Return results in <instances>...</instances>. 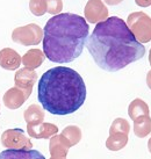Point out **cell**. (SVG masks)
<instances>
[{"label":"cell","instance_id":"obj_1","mask_svg":"<svg viewBox=\"0 0 151 159\" xmlns=\"http://www.w3.org/2000/svg\"><path fill=\"white\" fill-rule=\"evenodd\" d=\"M86 45L95 64L107 72L122 70L145 55L144 45L119 16L97 23Z\"/></svg>","mask_w":151,"mask_h":159},{"label":"cell","instance_id":"obj_2","mask_svg":"<svg viewBox=\"0 0 151 159\" xmlns=\"http://www.w3.org/2000/svg\"><path fill=\"white\" fill-rule=\"evenodd\" d=\"M37 98L42 107L53 115H69L86 100V85L73 69L56 66L45 71L39 80Z\"/></svg>","mask_w":151,"mask_h":159},{"label":"cell","instance_id":"obj_3","mask_svg":"<svg viewBox=\"0 0 151 159\" xmlns=\"http://www.w3.org/2000/svg\"><path fill=\"white\" fill-rule=\"evenodd\" d=\"M89 27L83 16L72 13L53 15L43 30V51L53 63H71L83 52Z\"/></svg>","mask_w":151,"mask_h":159},{"label":"cell","instance_id":"obj_4","mask_svg":"<svg viewBox=\"0 0 151 159\" xmlns=\"http://www.w3.org/2000/svg\"><path fill=\"white\" fill-rule=\"evenodd\" d=\"M127 26L140 43H149L151 41V18L144 12L129 14Z\"/></svg>","mask_w":151,"mask_h":159},{"label":"cell","instance_id":"obj_5","mask_svg":"<svg viewBox=\"0 0 151 159\" xmlns=\"http://www.w3.org/2000/svg\"><path fill=\"white\" fill-rule=\"evenodd\" d=\"M12 40L15 43L22 44L25 47L37 45L43 40V29L36 23L18 27L12 33Z\"/></svg>","mask_w":151,"mask_h":159},{"label":"cell","instance_id":"obj_6","mask_svg":"<svg viewBox=\"0 0 151 159\" xmlns=\"http://www.w3.org/2000/svg\"><path fill=\"white\" fill-rule=\"evenodd\" d=\"M1 144L6 149H33V143L22 129H7L1 135Z\"/></svg>","mask_w":151,"mask_h":159},{"label":"cell","instance_id":"obj_7","mask_svg":"<svg viewBox=\"0 0 151 159\" xmlns=\"http://www.w3.org/2000/svg\"><path fill=\"white\" fill-rule=\"evenodd\" d=\"M84 15L89 23H99L108 18V9L102 0H89L85 5Z\"/></svg>","mask_w":151,"mask_h":159},{"label":"cell","instance_id":"obj_8","mask_svg":"<svg viewBox=\"0 0 151 159\" xmlns=\"http://www.w3.org/2000/svg\"><path fill=\"white\" fill-rule=\"evenodd\" d=\"M70 148H72L70 141L63 134L53 135L50 137L49 151L51 159H63L66 158Z\"/></svg>","mask_w":151,"mask_h":159},{"label":"cell","instance_id":"obj_9","mask_svg":"<svg viewBox=\"0 0 151 159\" xmlns=\"http://www.w3.org/2000/svg\"><path fill=\"white\" fill-rule=\"evenodd\" d=\"M36 80H37L36 72L34 70H31V69H28V67L19 69L15 72V75H14L15 86L23 89L29 97H30L31 92H33V87L35 85Z\"/></svg>","mask_w":151,"mask_h":159},{"label":"cell","instance_id":"obj_10","mask_svg":"<svg viewBox=\"0 0 151 159\" xmlns=\"http://www.w3.org/2000/svg\"><path fill=\"white\" fill-rule=\"evenodd\" d=\"M28 98L29 95L23 89L15 86V87H12L8 91H6L4 98H2V102L8 109H18L26 102Z\"/></svg>","mask_w":151,"mask_h":159},{"label":"cell","instance_id":"obj_11","mask_svg":"<svg viewBox=\"0 0 151 159\" xmlns=\"http://www.w3.org/2000/svg\"><path fill=\"white\" fill-rule=\"evenodd\" d=\"M27 131L31 138L47 139L58 133V127L53 123L41 122L39 124H27Z\"/></svg>","mask_w":151,"mask_h":159},{"label":"cell","instance_id":"obj_12","mask_svg":"<svg viewBox=\"0 0 151 159\" xmlns=\"http://www.w3.org/2000/svg\"><path fill=\"white\" fill-rule=\"evenodd\" d=\"M21 56L14 49L4 48L0 50V66L8 71L18 70L21 65Z\"/></svg>","mask_w":151,"mask_h":159},{"label":"cell","instance_id":"obj_13","mask_svg":"<svg viewBox=\"0 0 151 159\" xmlns=\"http://www.w3.org/2000/svg\"><path fill=\"white\" fill-rule=\"evenodd\" d=\"M21 59H22L23 66L35 70L37 67H40L42 65V63L44 62L45 55L40 49H30L23 55Z\"/></svg>","mask_w":151,"mask_h":159},{"label":"cell","instance_id":"obj_14","mask_svg":"<svg viewBox=\"0 0 151 159\" xmlns=\"http://www.w3.org/2000/svg\"><path fill=\"white\" fill-rule=\"evenodd\" d=\"M151 133L150 115H143L134 120V134L140 138H144Z\"/></svg>","mask_w":151,"mask_h":159},{"label":"cell","instance_id":"obj_15","mask_svg":"<svg viewBox=\"0 0 151 159\" xmlns=\"http://www.w3.org/2000/svg\"><path fill=\"white\" fill-rule=\"evenodd\" d=\"M128 143V134L126 133H109V137L106 141V148L111 151H119L123 149Z\"/></svg>","mask_w":151,"mask_h":159},{"label":"cell","instance_id":"obj_16","mask_svg":"<svg viewBox=\"0 0 151 159\" xmlns=\"http://www.w3.org/2000/svg\"><path fill=\"white\" fill-rule=\"evenodd\" d=\"M128 115L134 121V120H136L137 117L143 116V115H150V109H149L147 102L137 98L130 102V105L128 107Z\"/></svg>","mask_w":151,"mask_h":159},{"label":"cell","instance_id":"obj_17","mask_svg":"<svg viewBox=\"0 0 151 159\" xmlns=\"http://www.w3.org/2000/svg\"><path fill=\"white\" fill-rule=\"evenodd\" d=\"M23 117L27 124H39L44 121V111L39 105H31L23 111Z\"/></svg>","mask_w":151,"mask_h":159},{"label":"cell","instance_id":"obj_18","mask_svg":"<svg viewBox=\"0 0 151 159\" xmlns=\"http://www.w3.org/2000/svg\"><path fill=\"white\" fill-rule=\"evenodd\" d=\"M5 157H11V158H43V155H41L40 152L34 150H28V149H8L4 151L2 153H0V158Z\"/></svg>","mask_w":151,"mask_h":159},{"label":"cell","instance_id":"obj_19","mask_svg":"<svg viewBox=\"0 0 151 159\" xmlns=\"http://www.w3.org/2000/svg\"><path fill=\"white\" fill-rule=\"evenodd\" d=\"M62 134L70 141L72 146L77 145L81 141V130L77 125H67L63 129Z\"/></svg>","mask_w":151,"mask_h":159},{"label":"cell","instance_id":"obj_20","mask_svg":"<svg viewBox=\"0 0 151 159\" xmlns=\"http://www.w3.org/2000/svg\"><path fill=\"white\" fill-rule=\"evenodd\" d=\"M130 131V125H129L128 121L126 119H117L114 120V122L112 123L111 128H109V133H126L129 134Z\"/></svg>","mask_w":151,"mask_h":159},{"label":"cell","instance_id":"obj_21","mask_svg":"<svg viewBox=\"0 0 151 159\" xmlns=\"http://www.w3.org/2000/svg\"><path fill=\"white\" fill-rule=\"evenodd\" d=\"M29 9L36 16H42L47 13V2L45 0H30Z\"/></svg>","mask_w":151,"mask_h":159},{"label":"cell","instance_id":"obj_22","mask_svg":"<svg viewBox=\"0 0 151 159\" xmlns=\"http://www.w3.org/2000/svg\"><path fill=\"white\" fill-rule=\"evenodd\" d=\"M47 2V13L56 15L59 14L63 9V1L62 0H45Z\"/></svg>","mask_w":151,"mask_h":159},{"label":"cell","instance_id":"obj_23","mask_svg":"<svg viewBox=\"0 0 151 159\" xmlns=\"http://www.w3.org/2000/svg\"><path fill=\"white\" fill-rule=\"evenodd\" d=\"M135 2L140 7H149V6H151V0H135Z\"/></svg>","mask_w":151,"mask_h":159},{"label":"cell","instance_id":"obj_24","mask_svg":"<svg viewBox=\"0 0 151 159\" xmlns=\"http://www.w3.org/2000/svg\"><path fill=\"white\" fill-rule=\"evenodd\" d=\"M123 0H103V2L107 5H111V6H115V5L121 4Z\"/></svg>","mask_w":151,"mask_h":159},{"label":"cell","instance_id":"obj_25","mask_svg":"<svg viewBox=\"0 0 151 159\" xmlns=\"http://www.w3.org/2000/svg\"><path fill=\"white\" fill-rule=\"evenodd\" d=\"M147 85H148V87L151 89V70L148 72V75H147Z\"/></svg>","mask_w":151,"mask_h":159},{"label":"cell","instance_id":"obj_26","mask_svg":"<svg viewBox=\"0 0 151 159\" xmlns=\"http://www.w3.org/2000/svg\"><path fill=\"white\" fill-rule=\"evenodd\" d=\"M148 150H149V152L151 153V137H150V139L148 141Z\"/></svg>","mask_w":151,"mask_h":159},{"label":"cell","instance_id":"obj_27","mask_svg":"<svg viewBox=\"0 0 151 159\" xmlns=\"http://www.w3.org/2000/svg\"><path fill=\"white\" fill-rule=\"evenodd\" d=\"M149 63H150V65H151V49H150V51H149Z\"/></svg>","mask_w":151,"mask_h":159}]
</instances>
